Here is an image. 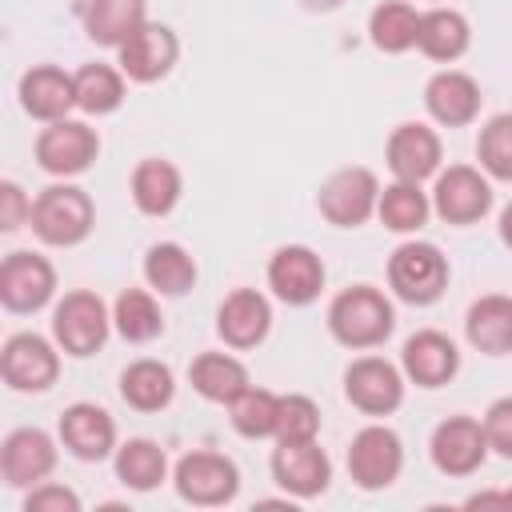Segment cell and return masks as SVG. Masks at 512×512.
<instances>
[{
    "mask_svg": "<svg viewBox=\"0 0 512 512\" xmlns=\"http://www.w3.org/2000/svg\"><path fill=\"white\" fill-rule=\"evenodd\" d=\"M328 336L348 352H372L396 332V308L376 284H348L328 300Z\"/></svg>",
    "mask_w": 512,
    "mask_h": 512,
    "instance_id": "6da1fadb",
    "label": "cell"
},
{
    "mask_svg": "<svg viewBox=\"0 0 512 512\" xmlns=\"http://www.w3.org/2000/svg\"><path fill=\"white\" fill-rule=\"evenodd\" d=\"M32 236L44 248H76L92 236L96 228V204L92 196L72 184V180H56L48 188L36 192L32 200Z\"/></svg>",
    "mask_w": 512,
    "mask_h": 512,
    "instance_id": "7a4b0ae2",
    "label": "cell"
},
{
    "mask_svg": "<svg viewBox=\"0 0 512 512\" xmlns=\"http://www.w3.org/2000/svg\"><path fill=\"white\" fill-rule=\"evenodd\" d=\"M448 280H452L448 256H444L432 240L408 236V240L396 244V252L388 256V292H392L400 304L432 308V304L448 292Z\"/></svg>",
    "mask_w": 512,
    "mask_h": 512,
    "instance_id": "3957f363",
    "label": "cell"
},
{
    "mask_svg": "<svg viewBox=\"0 0 512 512\" xmlns=\"http://www.w3.org/2000/svg\"><path fill=\"white\" fill-rule=\"evenodd\" d=\"M112 332V308L92 288H72L52 304V340L72 360L96 356Z\"/></svg>",
    "mask_w": 512,
    "mask_h": 512,
    "instance_id": "277c9868",
    "label": "cell"
},
{
    "mask_svg": "<svg viewBox=\"0 0 512 512\" xmlns=\"http://www.w3.org/2000/svg\"><path fill=\"white\" fill-rule=\"evenodd\" d=\"M172 488L192 508H224L240 492V468L224 452L192 448L172 464Z\"/></svg>",
    "mask_w": 512,
    "mask_h": 512,
    "instance_id": "5b68a950",
    "label": "cell"
},
{
    "mask_svg": "<svg viewBox=\"0 0 512 512\" xmlns=\"http://www.w3.org/2000/svg\"><path fill=\"white\" fill-rule=\"evenodd\" d=\"M32 156H36V168L48 172L52 180H76L96 164L100 132L88 120H72V116L52 120L36 132Z\"/></svg>",
    "mask_w": 512,
    "mask_h": 512,
    "instance_id": "8992f818",
    "label": "cell"
},
{
    "mask_svg": "<svg viewBox=\"0 0 512 512\" xmlns=\"http://www.w3.org/2000/svg\"><path fill=\"white\" fill-rule=\"evenodd\" d=\"M432 216H440L452 228L480 224L492 212V180L480 172V164H448L432 176Z\"/></svg>",
    "mask_w": 512,
    "mask_h": 512,
    "instance_id": "52a82bcc",
    "label": "cell"
},
{
    "mask_svg": "<svg viewBox=\"0 0 512 512\" xmlns=\"http://www.w3.org/2000/svg\"><path fill=\"white\" fill-rule=\"evenodd\" d=\"M404 392H408V376L400 364L376 356V352H364L356 356L348 368H344V400L360 412V416H392L400 412L404 404Z\"/></svg>",
    "mask_w": 512,
    "mask_h": 512,
    "instance_id": "ba28073f",
    "label": "cell"
},
{
    "mask_svg": "<svg viewBox=\"0 0 512 512\" xmlns=\"http://www.w3.org/2000/svg\"><path fill=\"white\" fill-rule=\"evenodd\" d=\"M376 204H380V180L364 164L336 168L320 184V192H316V212L332 228H360V224H368L376 216Z\"/></svg>",
    "mask_w": 512,
    "mask_h": 512,
    "instance_id": "9c48e42d",
    "label": "cell"
},
{
    "mask_svg": "<svg viewBox=\"0 0 512 512\" xmlns=\"http://www.w3.org/2000/svg\"><path fill=\"white\" fill-rule=\"evenodd\" d=\"M0 380L20 396L48 392L60 380V344L40 332H12L0 348Z\"/></svg>",
    "mask_w": 512,
    "mask_h": 512,
    "instance_id": "30bf717a",
    "label": "cell"
},
{
    "mask_svg": "<svg viewBox=\"0 0 512 512\" xmlns=\"http://www.w3.org/2000/svg\"><path fill=\"white\" fill-rule=\"evenodd\" d=\"M348 476L360 492H384L404 472V444L388 424H364L348 444Z\"/></svg>",
    "mask_w": 512,
    "mask_h": 512,
    "instance_id": "8fae6325",
    "label": "cell"
},
{
    "mask_svg": "<svg viewBox=\"0 0 512 512\" xmlns=\"http://www.w3.org/2000/svg\"><path fill=\"white\" fill-rule=\"evenodd\" d=\"M56 300V268L32 248H16L0 260V304L12 316H32Z\"/></svg>",
    "mask_w": 512,
    "mask_h": 512,
    "instance_id": "7c38bea8",
    "label": "cell"
},
{
    "mask_svg": "<svg viewBox=\"0 0 512 512\" xmlns=\"http://www.w3.org/2000/svg\"><path fill=\"white\" fill-rule=\"evenodd\" d=\"M428 456H432V468L440 476L464 480V476H476L484 468V460L492 456V448H488L484 424L476 416H468V412H456V416H444L432 428Z\"/></svg>",
    "mask_w": 512,
    "mask_h": 512,
    "instance_id": "4fadbf2b",
    "label": "cell"
},
{
    "mask_svg": "<svg viewBox=\"0 0 512 512\" xmlns=\"http://www.w3.org/2000/svg\"><path fill=\"white\" fill-rule=\"evenodd\" d=\"M56 460H60V436L36 424L12 428L0 444V480L12 492H28L56 472Z\"/></svg>",
    "mask_w": 512,
    "mask_h": 512,
    "instance_id": "5bb4252c",
    "label": "cell"
},
{
    "mask_svg": "<svg viewBox=\"0 0 512 512\" xmlns=\"http://www.w3.org/2000/svg\"><path fill=\"white\" fill-rule=\"evenodd\" d=\"M264 280H268V292L280 304L308 308V304L320 300V292L328 284V268H324V260L308 244H284V248H276L268 256Z\"/></svg>",
    "mask_w": 512,
    "mask_h": 512,
    "instance_id": "9a60e30c",
    "label": "cell"
},
{
    "mask_svg": "<svg viewBox=\"0 0 512 512\" xmlns=\"http://www.w3.org/2000/svg\"><path fill=\"white\" fill-rule=\"evenodd\" d=\"M56 436H60V448L80 460V464H100V460H112L116 448H120V432H116V420L108 408L92 404V400H76L60 412L56 420Z\"/></svg>",
    "mask_w": 512,
    "mask_h": 512,
    "instance_id": "2e32d148",
    "label": "cell"
},
{
    "mask_svg": "<svg viewBox=\"0 0 512 512\" xmlns=\"http://www.w3.org/2000/svg\"><path fill=\"white\" fill-rule=\"evenodd\" d=\"M384 164L392 172V180H412L424 184L444 168V144L440 132L432 124L420 120H404L388 132L384 140Z\"/></svg>",
    "mask_w": 512,
    "mask_h": 512,
    "instance_id": "e0dca14e",
    "label": "cell"
},
{
    "mask_svg": "<svg viewBox=\"0 0 512 512\" xmlns=\"http://www.w3.org/2000/svg\"><path fill=\"white\" fill-rule=\"evenodd\" d=\"M272 480L284 496L292 500H316L328 492L332 484V460L320 448V440H304V444H276L272 448Z\"/></svg>",
    "mask_w": 512,
    "mask_h": 512,
    "instance_id": "ac0fdd59",
    "label": "cell"
},
{
    "mask_svg": "<svg viewBox=\"0 0 512 512\" xmlns=\"http://www.w3.org/2000/svg\"><path fill=\"white\" fill-rule=\"evenodd\" d=\"M272 332V300L260 288H232L216 308V336L232 352L260 348Z\"/></svg>",
    "mask_w": 512,
    "mask_h": 512,
    "instance_id": "d6986e66",
    "label": "cell"
},
{
    "mask_svg": "<svg viewBox=\"0 0 512 512\" xmlns=\"http://www.w3.org/2000/svg\"><path fill=\"white\" fill-rule=\"evenodd\" d=\"M180 60V36L168 24L148 20L136 36H128L116 48V64L132 84H156L164 80Z\"/></svg>",
    "mask_w": 512,
    "mask_h": 512,
    "instance_id": "ffe728a7",
    "label": "cell"
},
{
    "mask_svg": "<svg viewBox=\"0 0 512 512\" xmlns=\"http://www.w3.org/2000/svg\"><path fill=\"white\" fill-rule=\"evenodd\" d=\"M400 368H404L408 384L432 392V388H444V384L456 380V372H460V348H456V340H452L448 332H440V328H420V332H412V336L404 340V348H400Z\"/></svg>",
    "mask_w": 512,
    "mask_h": 512,
    "instance_id": "44dd1931",
    "label": "cell"
},
{
    "mask_svg": "<svg viewBox=\"0 0 512 512\" xmlns=\"http://www.w3.org/2000/svg\"><path fill=\"white\" fill-rule=\"evenodd\" d=\"M480 84L464 68H440L424 84V112L440 128H468L480 120Z\"/></svg>",
    "mask_w": 512,
    "mask_h": 512,
    "instance_id": "7402d4cb",
    "label": "cell"
},
{
    "mask_svg": "<svg viewBox=\"0 0 512 512\" xmlns=\"http://www.w3.org/2000/svg\"><path fill=\"white\" fill-rule=\"evenodd\" d=\"M16 96H20L24 116H32L40 124H52V120H64L76 108V76L64 72L60 64H32L20 76Z\"/></svg>",
    "mask_w": 512,
    "mask_h": 512,
    "instance_id": "603a6c76",
    "label": "cell"
},
{
    "mask_svg": "<svg viewBox=\"0 0 512 512\" xmlns=\"http://www.w3.org/2000/svg\"><path fill=\"white\" fill-rule=\"evenodd\" d=\"M128 192H132V204L140 216L164 220L176 212V204L184 196V172L164 156H144V160H136V168L128 176Z\"/></svg>",
    "mask_w": 512,
    "mask_h": 512,
    "instance_id": "cb8c5ba5",
    "label": "cell"
},
{
    "mask_svg": "<svg viewBox=\"0 0 512 512\" xmlns=\"http://www.w3.org/2000/svg\"><path fill=\"white\" fill-rule=\"evenodd\" d=\"M464 340L480 356H508L512 352V296L484 292L464 312Z\"/></svg>",
    "mask_w": 512,
    "mask_h": 512,
    "instance_id": "d4e9b609",
    "label": "cell"
},
{
    "mask_svg": "<svg viewBox=\"0 0 512 512\" xmlns=\"http://www.w3.org/2000/svg\"><path fill=\"white\" fill-rule=\"evenodd\" d=\"M416 48L436 60V64H456L468 48H472V24L460 8L448 4H432L428 12H420V32H416Z\"/></svg>",
    "mask_w": 512,
    "mask_h": 512,
    "instance_id": "484cf974",
    "label": "cell"
},
{
    "mask_svg": "<svg viewBox=\"0 0 512 512\" xmlns=\"http://www.w3.org/2000/svg\"><path fill=\"white\" fill-rule=\"evenodd\" d=\"M188 384H192V392L200 400L228 408L252 384V376H248V364L240 356H232V352H200L188 364Z\"/></svg>",
    "mask_w": 512,
    "mask_h": 512,
    "instance_id": "4316f807",
    "label": "cell"
},
{
    "mask_svg": "<svg viewBox=\"0 0 512 512\" xmlns=\"http://www.w3.org/2000/svg\"><path fill=\"white\" fill-rule=\"evenodd\" d=\"M172 396H176V376L156 356H140L120 372V400L132 412H144V416L164 412L172 404Z\"/></svg>",
    "mask_w": 512,
    "mask_h": 512,
    "instance_id": "83f0119b",
    "label": "cell"
},
{
    "mask_svg": "<svg viewBox=\"0 0 512 512\" xmlns=\"http://www.w3.org/2000/svg\"><path fill=\"white\" fill-rule=\"evenodd\" d=\"M148 24V0H88L84 4V36L96 48H120Z\"/></svg>",
    "mask_w": 512,
    "mask_h": 512,
    "instance_id": "f1b7e54d",
    "label": "cell"
},
{
    "mask_svg": "<svg viewBox=\"0 0 512 512\" xmlns=\"http://www.w3.org/2000/svg\"><path fill=\"white\" fill-rule=\"evenodd\" d=\"M200 280V268H196V256L176 244V240H160L144 252V284L156 292V296H188Z\"/></svg>",
    "mask_w": 512,
    "mask_h": 512,
    "instance_id": "f546056e",
    "label": "cell"
},
{
    "mask_svg": "<svg viewBox=\"0 0 512 512\" xmlns=\"http://www.w3.org/2000/svg\"><path fill=\"white\" fill-rule=\"evenodd\" d=\"M112 472L128 492H156L168 480V452L148 436H128L112 456Z\"/></svg>",
    "mask_w": 512,
    "mask_h": 512,
    "instance_id": "4dcf8cb0",
    "label": "cell"
},
{
    "mask_svg": "<svg viewBox=\"0 0 512 512\" xmlns=\"http://www.w3.org/2000/svg\"><path fill=\"white\" fill-rule=\"evenodd\" d=\"M432 216V196L424 192V184L412 180H392L380 188V204H376V220L396 232V236H416Z\"/></svg>",
    "mask_w": 512,
    "mask_h": 512,
    "instance_id": "1f68e13d",
    "label": "cell"
},
{
    "mask_svg": "<svg viewBox=\"0 0 512 512\" xmlns=\"http://www.w3.org/2000/svg\"><path fill=\"white\" fill-rule=\"evenodd\" d=\"M76 108L84 116H112L120 112L124 96H128V76L120 72V64H80L76 72Z\"/></svg>",
    "mask_w": 512,
    "mask_h": 512,
    "instance_id": "d6a6232c",
    "label": "cell"
},
{
    "mask_svg": "<svg viewBox=\"0 0 512 512\" xmlns=\"http://www.w3.org/2000/svg\"><path fill=\"white\" fill-rule=\"evenodd\" d=\"M416 32H420V12L408 0H380L368 12V40L384 56L412 52L416 48Z\"/></svg>",
    "mask_w": 512,
    "mask_h": 512,
    "instance_id": "836d02e7",
    "label": "cell"
},
{
    "mask_svg": "<svg viewBox=\"0 0 512 512\" xmlns=\"http://www.w3.org/2000/svg\"><path fill=\"white\" fill-rule=\"evenodd\" d=\"M112 328L128 344H152L164 332V312L152 288H124L112 300Z\"/></svg>",
    "mask_w": 512,
    "mask_h": 512,
    "instance_id": "e575fe53",
    "label": "cell"
},
{
    "mask_svg": "<svg viewBox=\"0 0 512 512\" xmlns=\"http://www.w3.org/2000/svg\"><path fill=\"white\" fill-rule=\"evenodd\" d=\"M276 416H280V392L248 384L228 404V424L244 440H276Z\"/></svg>",
    "mask_w": 512,
    "mask_h": 512,
    "instance_id": "d590c367",
    "label": "cell"
},
{
    "mask_svg": "<svg viewBox=\"0 0 512 512\" xmlns=\"http://www.w3.org/2000/svg\"><path fill=\"white\" fill-rule=\"evenodd\" d=\"M476 164L488 180L512 184V112H496L476 132Z\"/></svg>",
    "mask_w": 512,
    "mask_h": 512,
    "instance_id": "8d00e7d4",
    "label": "cell"
},
{
    "mask_svg": "<svg viewBox=\"0 0 512 512\" xmlns=\"http://www.w3.org/2000/svg\"><path fill=\"white\" fill-rule=\"evenodd\" d=\"M304 440H320V404L304 392H284L276 416V444H304Z\"/></svg>",
    "mask_w": 512,
    "mask_h": 512,
    "instance_id": "74e56055",
    "label": "cell"
},
{
    "mask_svg": "<svg viewBox=\"0 0 512 512\" xmlns=\"http://www.w3.org/2000/svg\"><path fill=\"white\" fill-rule=\"evenodd\" d=\"M484 424V436H488V448L500 456V460H512V396H496L488 404V412L480 416Z\"/></svg>",
    "mask_w": 512,
    "mask_h": 512,
    "instance_id": "f35d334b",
    "label": "cell"
},
{
    "mask_svg": "<svg viewBox=\"0 0 512 512\" xmlns=\"http://www.w3.org/2000/svg\"><path fill=\"white\" fill-rule=\"evenodd\" d=\"M80 492L56 480H44L36 488L24 492V512H80Z\"/></svg>",
    "mask_w": 512,
    "mask_h": 512,
    "instance_id": "ab89813d",
    "label": "cell"
},
{
    "mask_svg": "<svg viewBox=\"0 0 512 512\" xmlns=\"http://www.w3.org/2000/svg\"><path fill=\"white\" fill-rule=\"evenodd\" d=\"M32 224V196L16 180H0V232L12 236Z\"/></svg>",
    "mask_w": 512,
    "mask_h": 512,
    "instance_id": "60d3db41",
    "label": "cell"
},
{
    "mask_svg": "<svg viewBox=\"0 0 512 512\" xmlns=\"http://www.w3.org/2000/svg\"><path fill=\"white\" fill-rule=\"evenodd\" d=\"M464 508H468V512H476V508H500V512H512V504H508V488H504V492H476V496L464 500Z\"/></svg>",
    "mask_w": 512,
    "mask_h": 512,
    "instance_id": "b9f144b4",
    "label": "cell"
},
{
    "mask_svg": "<svg viewBox=\"0 0 512 512\" xmlns=\"http://www.w3.org/2000/svg\"><path fill=\"white\" fill-rule=\"evenodd\" d=\"M496 232H500V244L512 248V200L500 208V220H496Z\"/></svg>",
    "mask_w": 512,
    "mask_h": 512,
    "instance_id": "7bdbcfd3",
    "label": "cell"
},
{
    "mask_svg": "<svg viewBox=\"0 0 512 512\" xmlns=\"http://www.w3.org/2000/svg\"><path fill=\"white\" fill-rule=\"evenodd\" d=\"M304 12H316V16H328V12H336V8H344L348 0H296Z\"/></svg>",
    "mask_w": 512,
    "mask_h": 512,
    "instance_id": "ee69618b",
    "label": "cell"
},
{
    "mask_svg": "<svg viewBox=\"0 0 512 512\" xmlns=\"http://www.w3.org/2000/svg\"><path fill=\"white\" fill-rule=\"evenodd\" d=\"M508 504H512V488H508Z\"/></svg>",
    "mask_w": 512,
    "mask_h": 512,
    "instance_id": "f6af8a7d",
    "label": "cell"
},
{
    "mask_svg": "<svg viewBox=\"0 0 512 512\" xmlns=\"http://www.w3.org/2000/svg\"><path fill=\"white\" fill-rule=\"evenodd\" d=\"M432 4H444V0H432Z\"/></svg>",
    "mask_w": 512,
    "mask_h": 512,
    "instance_id": "bcb514c9",
    "label": "cell"
}]
</instances>
